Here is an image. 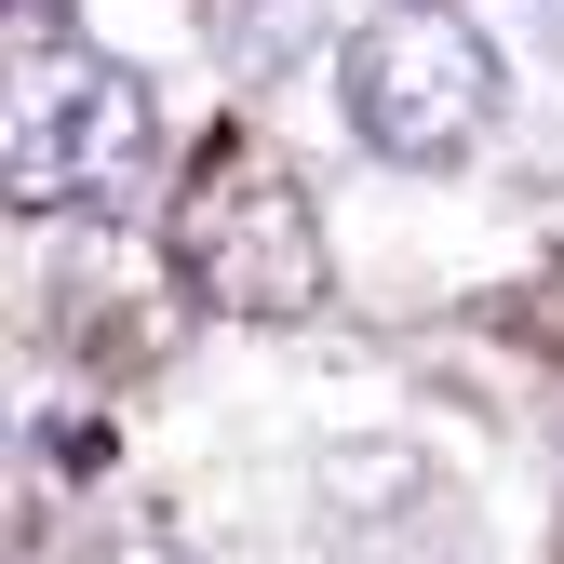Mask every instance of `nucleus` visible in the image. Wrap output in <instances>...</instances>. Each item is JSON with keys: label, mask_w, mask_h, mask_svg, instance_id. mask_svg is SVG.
<instances>
[{"label": "nucleus", "mask_w": 564, "mask_h": 564, "mask_svg": "<svg viewBox=\"0 0 564 564\" xmlns=\"http://www.w3.org/2000/svg\"><path fill=\"white\" fill-rule=\"evenodd\" d=\"M175 269H188V296L229 310V323H310L336 296L323 202L296 188L282 149H256V134H216V149L188 162V188H175Z\"/></svg>", "instance_id": "f257e3e1"}, {"label": "nucleus", "mask_w": 564, "mask_h": 564, "mask_svg": "<svg viewBox=\"0 0 564 564\" xmlns=\"http://www.w3.org/2000/svg\"><path fill=\"white\" fill-rule=\"evenodd\" d=\"M336 95H349V134L403 175H444L498 134V41H484L457 0H390V14L349 28L336 54Z\"/></svg>", "instance_id": "f03ea898"}, {"label": "nucleus", "mask_w": 564, "mask_h": 564, "mask_svg": "<svg viewBox=\"0 0 564 564\" xmlns=\"http://www.w3.org/2000/svg\"><path fill=\"white\" fill-rule=\"evenodd\" d=\"M149 149H162V108H149V82H134L121 54H82L54 28L14 54V95H0V188H14L28 216L134 188Z\"/></svg>", "instance_id": "7ed1b4c3"}, {"label": "nucleus", "mask_w": 564, "mask_h": 564, "mask_svg": "<svg viewBox=\"0 0 564 564\" xmlns=\"http://www.w3.org/2000/svg\"><path fill=\"white\" fill-rule=\"evenodd\" d=\"M82 564H188V551H175V538H149V524H121V538H95Z\"/></svg>", "instance_id": "20e7f679"}]
</instances>
